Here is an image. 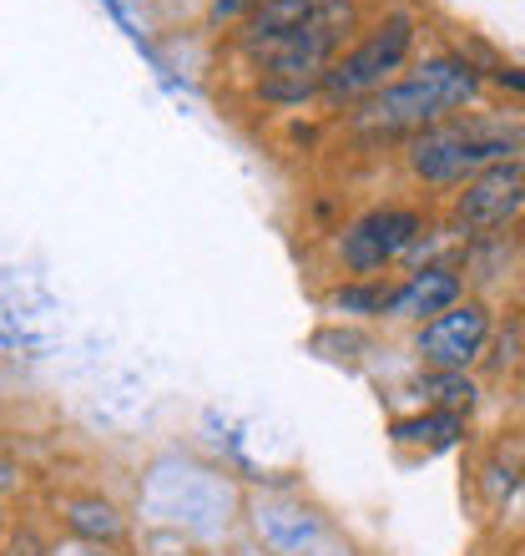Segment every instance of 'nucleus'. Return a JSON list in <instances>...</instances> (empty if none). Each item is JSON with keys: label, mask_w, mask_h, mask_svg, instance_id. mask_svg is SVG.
Returning a JSON list of instances; mask_svg holds the SVG:
<instances>
[{"label": "nucleus", "mask_w": 525, "mask_h": 556, "mask_svg": "<svg viewBox=\"0 0 525 556\" xmlns=\"http://www.w3.org/2000/svg\"><path fill=\"white\" fill-rule=\"evenodd\" d=\"M525 207V162H496L481 177H470L460 203H454V228L460 233H490L511 223Z\"/></svg>", "instance_id": "nucleus-6"}, {"label": "nucleus", "mask_w": 525, "mask_h": 556, "mask_svg": "<svg viewBox=\"0 0 525 556\" xmlns=\"http://www.w3.org/2000/svg\"><path fill=\"white\" fill-rule=\"evenodd\" d=\"M496 81L505 91H521V97H525V72H496Z\"/></svg>", "instance_id": "nucleus-14"}, {"label": "nucleus", "mask_w": 525, "mask_h": 556, "mask_svg": "<svg viewBox=\"0 0 525 556\" xmlns=\"http://www.w3.org/2000/svg\"><path fill=\"white\" fill-rule=\"evenodd\" d=\"M414 238H420V213H409V207H374V213H364V218H354L349 228H344L338 258H344L349 274L369 278L374 268L399 258Z\"/></svg>", "instance_id": "nucleus-5"}, {"label": "nucleus", "mask_w": 525, "mask_h": 556, "mask_svg": "<svg viewBox=\"0 0 525 556\" xmlns=\"http://www.w3.org/2000/svg\"><path fill=\"white\" fill-rule=\"evenodd\" d=\"M481 91V72L460 56H430L424 66L405 76V81H389L380 97L359 102L354 112V127L359 132H374V137H389V132H424L454 112V106L475 102Z\"/></svg>", "instance_id": "nucleus-1"}, {"label": "nucleus", "mask_w": 525, "mask_h": 556, "mask_svg": "<svg viewBox=\"0 0 525 556\" xmlns=\"http://www.w3.org/2000/svg\"><path fill=\"white\" fill-rule=\"evenodd\" d=\"M389 299H394L389 283H349V289L334 293V304L344 314H389Z\"/></svg>", "instance_id": "nucleus-11"}, {"label": "nucleus", "mask_w": 525, "mask_h": 556, "mask_svg": "<svg viewBox=\"0 0 525 556\" xmlns=\"http://www.w3.org/2000/svg\"><path fill=\"white\" fill-rule=\"evenodd\" d=\"M420 390H430V400H435L439 410H470V400H475V384L465 375H454V369H435Z\"/></svg>", "instance_id": "nucleus-10"}, {"label": "nucleus", "mask_w": 525, "mask_h": 556, "mask_svg": "<svg viewBox=\"0 0 525 556\" xmlns=\"http://www.w3.org/2000/svg\"><path fill=\"white\" fill-rule=\"evenodd\" d=\"M490 344V308L465 299V304L445 308L439 319L420 324V334H414V354H420L430 369H454V375H465L481 350Z\"/></svg>", "instance_id": "nucleus-4"}, {"label": "nucleus", "mask_w": 525, "mask_h": 556, "mask_svg": "<svg viewBox=\"0 0 525 556\" xmlns=\"http://www.w3.org/2000/svg\"><path fill=\"white\" fill-rule=\"evenodd\" d=\"M258 0H207V15H213V26H222V21H233V15H248Z\"/></svg>", "instance_id": "nucleus-13"}, {"label": "nucleus", "mask_w": 525, "mask_h": 556, "mask_svg": "<svg viewBox=\"0 0 525 556\" xmlns=\"http://www.w3.org/2000/svg\"><path fill=\"white\" fill-rule=\"evenodd\" d=\"M354 11V0H258L248 15H243V51H258V46L278 41L298 26H313L323 15Z\"/></svg>", "instance_id": "nucleus-7"}, {"label": "nucleus", "mask_w": 525, "mask_h": 556, "mask_svg": "<svg viewBox=\"0 0 525 556\" xmlns=\"http://www.w3.org/2000/svg\"><path fill=\"white\" fill-rule=\"evenodd\" d=\"M460 304V278L454 268H414L405 283H394V299H389V319H405V324H430L439 319L445 308Z\"/></svg>", "instance_id": "nucleus-8"}, {"label": "nucleus", "mask_w": 525, "mask_h": 556, "mask_svg": "<svg viewBox=\"0 0 525 556\" xmlns=\"http://www.w3.org/2000/svg\"><path fill=\"white\" fill-rule=\"evenodd\" d=\"M394 445H424V451H450L454 440L465 435V420L460 410H430L414 415V420H394L389 425Z\"/></svg>", "instance_id": "nucleus-9"}, {"label": "nucleus", "mask_w": 525, "mask_h": 556, "mask_svg": "<svg viewBox=\"0 0 525 556\" xmlns=\"http://www.w3.org/2000/svg\"><path fill=\"white\" fill-rule=\"evenodd\" d=\"M72 527L87 531V536H106V542H112V536L121 531V521H117V511H112L106 501H76V506H72Z\"/></svg>", "instance_id": "nucleus-12"}, {"label": "nucleus", "mask_w": 525, "mask_h": 556, "mask_svg": "<svg viewBox=\"0 0 525 556\" xmlns=\"http://www.w3.org/2000/svg\"><path fill=\"white\" fill-rule=\"evenodd\" d=\"M515 147H521V127L485 117H445L409 137V173L435 188H454L496 162H515Z\"/></svg>", "instance_id": "nucleus-2"}, {"label": "nucleus", "mask_w": 525, "mask_h": 556, "mask_svg": "<svg viewBox=\"0 0 525 556\" xmlns=\"http://www.w3.org/2000/svg\"><path fill=\"white\" fill-rule=\"evenodd\" d=\"M409 41H414V21H409L405 11H394L389 21H380L354 51H344V56L329 66L323 97H329V102H369V97H380L394 81V72L405 66Z\"/></svg>", "instance_id": "nucleus-3"}]
</instances>
